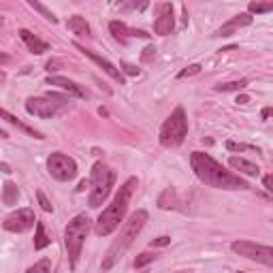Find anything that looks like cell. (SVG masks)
<instances>
[{
	"instance_id": "cell-20",
	"label": "cell",
	"mask_w": 273,
	"mask_h": 273,
	"mask_svg": "<svg viewBox=\"0 0 273 273\" xmlns=\"http://www.w3.org/2000/svg\"><path fill=\"white\" fill-rule=\"evenodd\" d=\"M17 196H20V190H17V186L13 182H4L2 184V203L4 205H15L17 203Z\"/></svg>"
},
{
	"instance_id": "cell-6",
	"label": "cell",
	"mask_w": 273,
	"mask_h": 273,
	"mask_svg": "<svg viewBox=\"0 0 273 273\" xmlns=\"http://www.w3.org/2000/svg\"><path fill=\"white\" fill-rule=\"evenodd\" d=\"M188 135V118H186L184 107H175L169 118L165 120L160 128V145L162 147H177Z\"/></svg>"
},
{
	"instance_id": "cell-5",
	"label": "cell",
	"mask_w": 273,
	"mask_h": 273,
	"mask_svg": "<svg viewBox=\"0 0 273 273\" xmlns=\"http://www.w3.org/2000/svg\"><path fill=\"white\" fill-rule=\"evenodd\" d=\"M113 184H115V173L105 162H96L90 173V194H88L90 207H101L103 201L111 192Z\"/></svg>"
},
{
	"instance_id": "cell-28",
	"label": "cell",
	"mask_w": 273,
	"mask_h": 273,
	"mask_svg": "<svg viewBox=\"0 0 273 273\" xmlns=\"http://www.w3.org/2000/svg\"><path fill=\"white\" fill-rule=\"evenodd\" d=\"M201 71H203V66H201V64H190V66H186L184 71H179V73H177V79L192 77V75H199Z\"/></svg>"
},
{
	"instance_id": "cell-34",
	"label": "cell",
	"mask_w": 273,
	"mask_h": 273,
	"mask_svg": "<svg viewBox=\"0 0 273 273\" xmlns=\"http://www.w3.org/2000/svg\"><path fill=\"white\" fill-rule=\"evenodd\" d=\"M263 186L269 190V192H273V175H265L263 177Z\"/></svg>"
},
{
	"instance_id": "cell-36",
	"label": "cell",
	"mask_w": 273,
	"mask_h": 273,
	"mask_svg": "<svg viewBox=\"0 0 273 273\" xmlns=\"http://www.w3.org/2000/svg\"><path fill=\"white\" fill-rule=\"evenodd\" d=\"M237 103H239V105H246V103H250V98H248L246 94H241V96H237Z\"/></svg>"
},
{
	"instance_id": "cell-17",
	"label": "cell",
	"mask_w": 273,
	"mask_h": 273,
	"mask_svg": "<svg viewBox=\"0 0 273 273\" xmlns=\"http://www.w3.org/2000/svg\"><path fill=\"white\" fill-rule=\"evenodd\" d=\"M229 165H231V169L239 171V173H243V175H250V177H258V175H260L258 165H254V162L241 158V156H231V158H229Z\"/></svg>"
},
{
	"instance_id": "cell-26",
	"label": "cell",
	"mask_w": 273,
	"mask_h": 273,
	"mask_svg": "<svg viewBox=\"0 0 273 273\" xmlns=\"http://www.w3.org/2000/svg\"><path fill=\"white\" fill-rule=\"evenodd\" d=\"M158 258V254H152V252H143V254H139V256L135 258V269H141V267L145 265H149V263H154V260Z\"/></svg>"
},
{
	"instance_id": "cell-33",
	"label": "cell",
	"mask_w": 273,
	"mask_h": 273,
	"mask_svg": "<svg viewBox=\"0 0 273 273\" xmlns=\"http://www.w3.org/2000/svg\"><path fill=\"white\" fill-rule=\"evenodd\" d=\"M60 66H62V62H60V60H49L47 64H45V71H49V73H51V71H58Z\"/></svg>"
},
{
	"instance_id": "cell-31",
	"label": "cell",
	"mask_w": 273,
	"mask_h": 273,
	"mask_svg": "<svg viewBox=\"0 0 273 273\" xmlns=\"http://www.w3.org/2000/svg\"><path fill=\"white\" fill-rule=\"evenodd\" d=\"M122 71L126 75H130V77H137V75L141 73V68H137L135 64H128V62H122Z\"/></svg>"
},
{
	"instance_id": "cell-11",
	"label": "cell",
	"mask_w": 273,
	"mask_h": 273,
	"mask_svg": "<svg viewBox=\"0 0 273 273\" xmlns=\"http://www.w3.org/2000/svg\"><path fill=\"white\" fill-rule=\"evenodd\" d=\"M175 28V17H173V4L171 2H162L158 4V15L154 20V32L160 34V37H167V34L173 32Z\"/></svg>"
},
{
	"instance_id": "cell-30",
	"label": "cell",
	"mask_w": 273,
	"mask_h": 273,
	"mask_svg": "<svg viewBox=\"0 0 273 273\" xmlns=\"http://www.w3.org/2000/svg\"><path fill=\"white\" fill-rule=\"evenodd\" d=\"M169 243H171V237L162 235V237H156V239L149 241V248H165V246H169Z\"/></svg>"
},
{
	"instance_id": "cell-41",
	"label": "cell",
	"mask_w": 273,
	"mask_h": 273,
	"mask_svg": "<svg viewBox=\"0 0 273 273\" xmlns=\"http://www.w3.org/2000/svg\"><path fill=\"white\" fill-rule=\"evenodd\" d=\"M239 273H246V271H239Z\"/></svg>"
},
{
	"instance_id": "cell-39",
	"label": "cell",
	"mask_w": 273,
	"mask_h": 273,
	"mask_svg": "<svg viewBox=\"0 0 273 273\" xmlns=\"http://www.w3.org/2000/svg\"><path fill=\"white\" fill-rule=\"evenodd\" d=\"M85 188H88V182H81V184H79V188H77V190H79V192H84V190H85Z\"/></svg>"
},
{
	"instance_id": "cell-4",
	"label": "cell",
	"mask_w": 273,
	"mask_h": 273,
	"mask_svg": "<svg viewBox=\"0 0 273 273\" xmlns=\"http://www.w3.org/2000/svg\"><path fill=\"white\" fill-rule=\"evenodd\" d=\"M90 226H92L90 218L85 213H81V216H75L68 222L66 231H64V248L68 252V263H71L73 269L81 256V248H84V241L90 233Z\"/></svg>"
},
{
	"instance_id": "cell-27",
	"label": "cell",
	"mask_w": 273,
	"mask_h": 273,
	"mask_svg": "<svg viewBox=\"0 0 273 273\" xmlns=\"http://www.w3.org/2000/svg\"><path fill=\"white\" fill-rule=\"evenodd\" d=\"M49 267H51L49 258H43V260H39V263H34L26 273H49Z\"/></svg>"
},
{
	"instance_id": "cell-35",
	"label": "cell",
	"mask_w": 273,
	"mask_h": 273,
	"mask_svg": "<svg viewBox=\"0 0 273 273\" xmlns=\"http://www.w3.org/2000/svg\"><path fill=\"white\" fill-rule=\"evenodd\" d=\"M269 115H273V109H271V107H265V109H263V113H260V118L265 120V118H269Z\"/></svg>"
},
{
	"instance_id": "cell-37",
	"label": "cell",
	"mask_w": 273,
	"mask_h": 273,
	"mask_svg": "<svg viewBox=\"0 0 273 273\" xmlns=\"http://www.w3.org/2000/svg\"><path fill=\"white\" fill-rule=\"evenodd\" d=\"M0 171H2V173H7V175H9V173H11V167L7 165V162H2V165H0Z\"/></svg>"
},
{
	"instance_id": "cell-14",
	"label": "cell",
	"mask_w": 273,
	"mask_h": 273,
	"mask_svg": "<svg viewBox=\"0 0 273 273\" xmlns=\"http://www.w3.org/2000/svg\"><path fill=\"white\" fill-rule=\"evenodd\" d=\"M109 30H111L113 39H118L120 43H126V39L128 37H137V39H149L147 32L143 30H135V28H128L124 24V21H111L109 24Z\"/></svg>"
},
{
	"instance_id": "cell-2",
	"label": "cell",
	"mask_w": 273,
	"mask_h": 273,
	"mask_svg": "<svg viewBox=\"0 0 273 273\" xmlns=\"http://www.w3.org/2000/svg\"><path fill=\"white\" fill-rule=\"evenodd\" d=\"M139 186L137 177H128L124 184L118 188V192H115L111 205L107 209H103V213L98 216L96 220V226H94V233L98 237H107L111 235L115 229L120 226V222H124L126 218V211H128V205H130V196L135 192V188Z\"/></svg>"
},
{
	"instance_id": "cell-40",
	"label": "cell",
	"mask_w": 273,
	"mask_h": 273,
	"mask_svg": "<svg viewBox=\"0 0 273 273\" xmlns=\"http://www.w3.org/2000/svg\"><path fill=\"white\" fill-rule=\"evenodd\" d=\"M177 273H186V271H177Z\"/></svg>"
},
{
	"instance_id": "cell-1",
	"label": "cell",
	"mask_w": 273,
	"mask_h": 273,
	"mask_svg": "<svg viewBox=\"0 0 273 273\" xmlns=\"http://www.w3.org/2000/svg\"><path fill=\"white\" fill-rule=\"evenodd\" d=\"M190 167H192L194 175L199 177V182H203L205 186H211V188H220V190H248L250 188L246 179L226 171L216 158H211L205 152L190 154Z\"/></svg>"
},
{
	"instance_id": "cell-13",
	"label": "cell",
	"mask_w": 273,
	"mask_h": 273,
	"mask_svg": "<svg viewBox=\"0 0 273 273\" xmlns=\"http://www.w3.org/2000/svg\"><path fill=\"white\" fill-rule=\"evenodd\" d=\"M254 21V17L250 15V13H239V15H235V17H231L226 24H222L216 30V34L213 37H231V34H235L239 28H246L250 26Z\"/></svg>"
},
{
	"instance_id": "cell-22",
	"label": "cell",
	"mask_w": 273,
	"mask_h": 273,
	"mask_svg": "<svg viewBox=\"0 0 273 273\" xmlns=\"http://www.w3.org/2000/svg\"><path fill=\"white\" fill-rule=\"evenodd\" d=\"M250 84L248 79H237V81H224V84H218L216 88V92H239V90H243L246 85Z\"/></svg>"
},
{
	"instance_id": "cell-24",
	"label": "cell",
	"mask_w": 273,
	"mask_h": 273,
	"mask_svg": "<svg viewBox=\"0 0 273 273\" xmlns=\"http://www.w3.org/2000/svg\"><path fill=\"white\" fill-rule=\"evenodd\" d=\"M28 4H30V7H32L34 11H39V13L43 15L45 20H49L51 24H58V17H56L54 13H51V11H49L47 7H45V4H41V2H37V0H28Z\"/></svg>"
},
{
	"instance_id": "cell-10",
	"label": "cell",
	"mask_w": 273,
	"mask_h": 273,
	"mask_svg": "<svg viewBox=\"0 0 273 273\" xmlns=\"http://www.w3.org/2000/svg\"><path fill=\"white\" fill-rule=\"evenodd\" d=\"M37 222L39 220L34 218V211L26 207V209H17V211L9 213L2 222V229L9 231V233H26L28 229L37 226Z\"/></svg>"
},
{
	"instance_id": "cell-12",
	"label": "cell",
	"mask_w": 273,
	"mask_h": 273,
	"mask_svg": "<svg viewBox=\"0 0 273 273\" xmlns=\"http://www.w3.org/2000/svg\"><path fill=\"white\" fill-rule=\"evenodd\" d=\"M75 47H77L79 51H81V54H84L85 58H90V60L92 62H96V64L98 66H101L103 68V71L105 73H107L109 75V77H111V79H115V81H120V84H124V75H122L120 71H118V66H115L113 64V62H109L107 60V58H103V56H98V54H94V51H90V49H85V47H81V45L79 43H75Z\"/></svg>"
},
{
	"instance_id": "cell-7",
	"label": "cell",
	"mask_w": 273,
	"mask_h": 273,
	"mask_svg": "<svg viewBox=\"0 0 273 273\" xmlns=\"http://www.w3.org/2000/svg\"><path fill=\"white\" fill-rule=\"evenodd\" d=\"M231 250L243 258L273 267V248L271 246H263V243H256V241H233L231 243Z\"/></svg>"
},
{
	"instance_id": "cell-25",
	"label": "cell",
	"mask_w": 273,
	"mask_h": 273,
	"mask_svg": "<svg viewBox=\"0 0 273 273\" xmlns=\"http://www.w3.org/2000/svg\"><path fill=\"white\" fill-rule=\"evenodd\" d=\"M226 149H231V152H258L256 145L237 143V141H226Z\"/></svg>"
},
{
	"instance_id": "cell-32",
	"label": "cell",
	"mask_w": 273,
	"mask_h": 273,
	"mask_svg": "<svg viewBox=\"0 0 273 273\" xmlns=\"http://www.w3.org/2000/svg\"><path fill=\"white\" fill-rule=\"evenodd\" d=\"M152 56H156V47H154V45H149V47L143 49L141 60H143V62H149V60H152Z\"/></svg>"
},
{
	"instance_id": "cell-8",
	"label": "cell",
	"mask_w": 273,
	"mask_h": 273,
	"mask_svg": "<svg viewBox=\"0 0 273 273\" xmlns=\"http://www.w3.org/2000/svg\"><path fill=\"white\" fill-rule=\"evenodd\" d=\"M47 171L58 182H71L77 177V162L62 152H54L47 158Z\"/></svg>"
},
{
	"instance_id": "cell-29",
	"label": "cell",
	"mask_w": 273,
	"mask_h": 273,
	"mask_svg": "<svg viewBox=\"0 0 273 273\" xmlns=\"http://www.w3.org/2000/svg\"><path fill=\"white\" fill-rule=\"evenodd\" d=\"M37 196H39V205L43 207V211H47V213L54 211V205H51V203L47 201V196H45L43 190H37Z\"/></svg>"
},
{
	"instance_id": "cell-23",
	"label": "cell",
	"mask_w": 273,
	"mask_h": 273,
	"mask_svg": "<svg viewBox=\"0 0 273 273\" xmlns=\"http://www.w3.org/2000/svg\"><path fill=\"white\" fill-rule=\"evenodd\" d=\"M269 11H273V0H269V2L254 0V2L248 4V13L250 15H263V13H269Z\"/></svg>"
},
{
	"instance_id": "cell-16",
	"label": "cell",
	"mask_w": 273,
	"mask_h": 273,
	"mask_svg": "<svg viewBox=\"0 0 273 273\" xmlns=\"http://www.w3.org/2000/svg\"><path fill=\"white\" fill-rule=\"evenodd\" d=\"M17 34H20V39L26 43V47L30 49V54L41 56V54H45V51H49V45L45 43V41H41L37 34H32L30 30H26V28H21Z\"/></svg>"
},
{
	"instance_id": "cell-15",
	"label": "cell",
	"mask_w": 273,
	"mask_h": 273,
	"mask_svg": "<svg viewBox=\"0 0 273 273\" xmlns=\"http://www.w3.org/2000/svg\"><path fill=\"white\" fill-rule=\"evenodd\" d=\"M45 84H47V85H58V88H62L64 92H68V96L85 98V90L81 88L79 84H75V81L66 79V77H60V75H56V77H47V79H45Z\"/></svg>"
},
{
	"instance_id": "cell-21",
	"label": "cell",
	"mask_w": 273,
	"mask_h": 273,
	"mask_svg": "<svg viewBox=\"0 0 273 273\" xmlns=\"http://www.w3.org/2000/svg\"><path fill=\"white\" fill-rule=\"evenodd\" d=\"M51 243V239L45 233V224L37 222V233H34V250H45Z\"/></svg>"
},
{
	"instance_id": "cell-3",
	"label": "cell",
	"mask_w": 273,
	"mask_h": 273,
	"mask_svg": "<svg viewBox=\"0 0 273 273\" xmlns=\"http://www.w3.org/2000/svg\"><path fill=\"white\" fill-rule=\"evenodd\" d=\"M145 222H147V211L145 209H139V211H135L132 216L128 218V222L124 224V229L120 231L118 239H113V243L109 246L107 254H105L103 263H101V269L103 271H109L113 269L115 263H120L122 256H124L126 252H128V248L135 243V239L139 237V233L143 231Z\"/></svg>"
},
{
	"instance_id": "cell-18",
	"label": "cell",
	"mask_w": 273,
	"mask_h": 273,
	"mask_svg": "<svg viewBox=\"0 0 273 273\" xmlns=\"http://www.w3.org/2000/svg\"><path fill=\"white\" fill-rule=\"evenodd\" d=\"M0 118H2L4 122H9V124H13L15 128H20L21 132H26V135H30V137H34V139H45L43 137V132H39V130H34L32 126H28V124H24V122H20L15 118V115H11L7 109H2V111H0Z\"/></svg>"
},
{
	"instance_id": "cell-19",
	"label": "cell",
	"mask_w": 273,
	"mask_h": 273,
	"mask_svg": "<svg viewBox=\"0 0 273 273\" xmlns=\"http://www.w3.org/2000/svg\"><path fill=\"white\" fill-rule=\"evenodd\" d=\"M66 26H68V30H71L73 34H79V37H90L92 34L90 24L85 21V17H81V15H73L71 20L66 21Z\"/></svg>"
},
{
	"instance_id": "cell-38",
	"label": "cell",
	"mask_w": 273,
	"mask_h": 273,
	"mask_svg": "<svg viewBox=\"0 0 273 273\" xmlns=\"http://www.w3.org/2000/svg\"><path fill=\"white\" fill-rule=\"evenodd\" d=\"M98 115H103V118H107V115H109V111H107V109H105V107H101V109H98Z\"/></svg>"
},
{
	"instance_id": "cell-9",
	"label": "cell",
	"mask_w": 273,
	"mask_h": 273,
	"mask_svg": "<svg viewBox=\"0 0 273 273\" xmlns=\"http://www.w3.org/2000/svg\"><path fill=\"white\" fill-rule=\"evenodd\" d=\"M66 103L54 101L49 96H30L26 101V111L30 115H37V118H54L64 109Z\"/></svg>"
}]
</instances>
